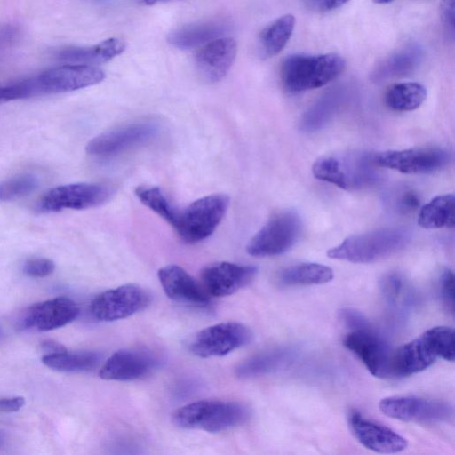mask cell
Masks as SVG:
<instances>
[{"label":"cell","mask_w":455,"mask_h":455,"mask_svg":"<svg viewBox=\"0 0 455 455\" xmlns=\"http://www.w3.org/2000/svg\"><path fill=\"white\" fill-rule=\"evenodd\" d=\"M104 72L93 66L66 64L36 76L4 84L5 101L67 92L100 83Z\"/></svg>","instance_id":"obj_1"},{"label":"cell","mask_w":455,"mask_h":455,"mask_svg":"<svg viewBox=\"0 0 455 455\" xmlns=\"http://www.w3.org/2000/svg\"><path fill=\"white\" fill-rule=\"evenodd\" d=\"M411 239V230L406 228H382L349 236L327 255L352 263H372L402 251Z\"/></svg>","instance_id":"obj_2"},{"label":"cell","mask_w":455,"mask_h":455,"mask_svg":"<svg viewBox=\"0 0 455 455\" xmlns=\"http://www.w3.org/2000/svg\"><path fill=\"white\" fill-rule=\"evenodd\" d=\"M345 66L344 59L337 53H296L283 60L280 76L287 91L300 92L329 84L343 72Z\"/></svg>","instance_id":"obj_3"},{"label":"cell","mask_w":455,"mask_h":455,"mask_svg":"<svg viewBox=\"0 0 455 455\" xmlns=\"http://www.w3.org/2000/svg\"><path fill=\"white\" fill-rule=\"evenodd\" d=\"M250 415V409L239 402L200 400L180 407L172 419L182 428L218 433L243 424Z\"/></svg>","instance_id":"obj_4"},{"label":"cell","mask_w":455,"mask_h":455,"mask_svg":"<svg viewBox=\"0 0 455 455\" xmlns=\"http://www.w3.org/2000/svg\"><path fill=\"white\" fill-rule=\"evenodd\" d=\"M377 166L374 154L349 152L320 157L314 163L312 172L320 180L351 190L378 182L380 175Z\"/></svg>","instance_id":"obj_5"},{"label":"cell","mask_w":455,"mask_h":455,"mask_svg":"<svg viewBox=\"0 0 455 455\" xmlns=\"http://www.w3.org/2000/svg\"><path fill=\"white\" fill-rule=\"evenodd\" d=\"M228 204L229 197L223 194L199 198L179 211L172 228L184 242H201L214 232L223 219Z\"/></svg>","instance_id":"obj_6"},{"label":"cell","mask_w":455,"mask_h":455,"mask_svg":"<svg viewBox=\"0 0 455 455\" xmlns=\"http://www.w3.org/2000/svg\"><path fill=\"white\" fill-rule=\"evenodd\" d=\"M302 229L299 216L284 211L272 216L249 241L246 251L253 257H271L289 251Z\"/></svg>","instance_id":"obj_7"},{"label":"cell","mask_w":455,"mask_h":455,"mask_svg":"<svg viewBox=\"0 0 455 455\" xmlns=\"http://www.w3.org/2000/svg\"><path fill=\"white\" fill-rule=\"evenodd\" d=\"M114 194V188L104 183H73L53 188L39 200L41 212H60L63 209L84 210L99 206Z\"/></svg>","instance_id":"obj_8"},{"label":"cell","mask_w":455,"mask_h":455,"mask_svg":"<svg viewBox=\"0 0 455 455\" xmlns=\"http://www.w3.org/2000/svg\"><path fill=\"white\" fill-rule=\"evenodd\" d=\"M379 407L386 416L407 422H448L454 414L453 406L447 402L414 395L386 397Z\"/></svg>","instance_id":"obj_9"},{"label":"cell","mask_w":455,"mask_h":455,"mask_svg":"<svg viewBox=\"0 0 455 455\" xmlns=\"http://www.w3.org/2000/svg\"><path fill=\"white\" fill-rule=\"evenodd\" d=\"M150 301L151 296L144 288L124 284L97 295L90 305V312L98 321L111 322L142 311Z\"/></svg>","instance_id":"obj_10"},{"label":"cell","mask_w":455,"mask_h":455,"mask_svg":"<svg viewBox=\"0 0 455 455\" xmlns=\"http://www.w3.org/2000/svg\"><path fill=\"white\" fill-rule=\"evenodd\" d=\"M251 339L252 332L246 325L225 322L198 331L190 342L189 350L203 358L222 356L249 344Z\"/></svg>","instance_id":"obj_11"},{"label":"cell","mask_w":455,"mask_h":455,"mask_svg":"<svg viewBox=\"0 0 455 455\" xmlns=\"http://www.w3.org/2000/svg\"><path fill=\"white\" fill-rule=\"evenodd\" d=\"M451 160V154L439 147H421L387 150L374 154L378 166L406 174H422L439 171Z\"/></svg>","instance_id":"obj_12"},{"label":"cell","mask_w":455,"mask_h":455,"mask_svg":"<svg viewBox=\"0 0 455 455\" xmlns=\"http://www.w3.org/2000/svg\"><path fill=\"white\" fill-rule=\"evenodd\" d=\"M343 345L362 361L373 376H391L393 351L372 326L350 331L344 337Z\"/></svg>","instance_id":"obj_13"},{"label":"cell","mask_w":455,"mask_h":455,"mask_svg":"<svg viewBox=\"0 0 455 455\" xmlns=\"http://www.w3.org/2000/svg\"><path fill=\"white\" fill-rule=\"evenodd\" d=\"M159 132V126L153 122H138L119 126L92 139L86 152L95 156H111L145 144Z\"/></svg>","instance_id":"obj_14"},{"label":"cell","mask_w":455,"mask_h":455,"mask_svg":"<svg viewBox=\"0 0 455 455\" xmlns=\"http://www.w3.org/2000/svg\"><path fill=\"white\" fill-rule=\"evenodd\" d=\"M79 315L77 304L68 297H57L26 308L17 321L21 331H48L74 321Z\"/></svg>","instance_id":"obj_15"},{"label":"cell","mask_w":455,"mask_h":455,"mask_svg":"<svg viewBox=\"0 0 455 455\" xmlns=\"http://www.w3.org/2000/svg\"><path fill=\"white\" fill-rule=\"evenodd\" d=\"M256 274L257 267L254 266L215 262L202 269L201 284L209 296L225 297L249 284Z\"/></svg>","instance_id":"obj_16"},{"label":"cell","mask_w":455,"mask_h":455,"mask_svg":"<svg viewBox=\"0 0 455 455\" xmlns=\"http://www.w3.org/2000/svg\"><path fill=\"white\" fill-rule=\"evenodd\" d=\"M348 424L355 439L365 448L379 453H398L407 448V440L393 429L365 418L354 410Z\"/></svg>","instance_id":"obj_17"},{"label":"cell","mask_w":455,"mask_h":455,"mask_svg":"<svg viewBox=\"0 0 455 455\" xmlns=\"http://www.w3.org/2000/svg\"><path fill=\"white\" fill-rule=\"evenodd\" d=\"M440 358L437 348L427 332L393 351L391 375L407 377L427 370Z\"/></svg>","instance_id":"obj_18"},{"label":"cell","mask_w":455,"mask_h":455,"mask_svg":"<svg viewBox=\"0 0 455 455\" xmlns=\"http://www.w3.org/2000/svg\"><path fill=\"white\" fill-rule=\"evenodd\" d=\"M236 52L237 45L233 38H216L201 46L196 52V70L205 81L216 83L228 74L235 60Z\"/></svg>","instance_id":"obj_19"},{"label":"cell","mask_w":455,"mask_h":455,"mask_svg":"<svg viewBox=\"0 0 455 455\" xmlns=\"http://www.w3.org/2000/svg\"><path fill=\"white\" fill-rule=\"evenodd\" d=\"M156 363V357L148 351L120 349L107 359L99 375L106 380H134L148 374Z\"/></svg>","instance_id":"obj_20"},{"label":"cell","mask_w":455,"mask_h":455,"mask_svg":"<svg viewBox=\"0 0 455 455\" xmlns=\"http://www.w3.org/2000/svg\"><path fill=\"white\" fill-rule=\"evenodd\" d=\"M158 278L165 294L173 300L196 307H206L211 302L203 285L177 265L160 268Z\"/></svg>","instance_id":"obj_21"},{"label":"cell","mask_w":455,"mask_h":455,"mask_svg":"<svg viewBox=\"0 0 455 455\" xmlns=\"http://www.w3.org/2000/svg\"><path fill=\"white\" fill-rule=\"evenodd\" d=\"M224 20L215 19L181 26L168 35V42L180 50L194 49L221 36L228 31Z\"/></svg>","instance_id":"obj_22"},{"label":"cell","mask_w":455,"mask_h":455,"mask_svg":"<svg viewBox=\"0 0 455 455\" xmlns=\"http://www.w3.org/2000/svg\"><path fill=\"white\" fill-rule=\"evenodd\" d=\"M125 49L124 42L117 37L106 39L90 46H69L59 50L56 58L73 65L93 66L108 62Z\"/></svg>","instance_id":"obj_23"},{"label":"cell","mask_w":455,"mask_h":455,"mask_svg":"<svg viewBox=\"0 0 455 455\" xmlns=\"http://www.w3.org/2000/svg\"><path fill=\"white\" fill-rule=\"evenodd\" d=\"M423 58L422 49L415 44L405 46L381 60L373 69L371 78L380 83L412 73Z\"/></svg>","instance_id":"obj_24"},{"label":"cell","mask_w":455,"mask_h":455,"mask_svg":"<svg viewBox=\"0 0 455 455\" xmlns=\"http://www.w3.org/2000/svg\"><path fill=\"white\" fill-rule=\"evenodd\" d=\"M296 357L291 347L272 348L255 355L239 365L237 375L251 378L276 371L289 366Z\"/></svg>","instance_id":"obj_25"},{"label":"cell","mask_w":455,"mask_h":455,"mask_svg":"<svg viewBox=\"0 0 455 455\" xmlns=\"http://www.w3.org/2000/svg\"><path fill=\"white\" fill-rule=\"evenodd\" d=\"M344 100L345 95L341 90L328 92L302 115L299 121L300 129L312 132L323 128L339 111Z\"/></svg>","instance_id":"obj_26"},{"label":"cell","mask_w":455,"mask_h":455,"mask_svg":"<svg viewBox=\"0 0 455 455\" xmlns=\"http://www.w3.org/2000/svg\"><path fill=\"white\" fill-rule=\"evenodd\" d=\"M295 23L293 15L285 14L266 26L259 36L261 55L265 58L277 55L292 36Z\"/></svg>","instance_id":"obj_27"},{"label":"cell","mask_w":455,"mask_h":455,"mask_svg":"<svg viewBox=\"0 0 455 455\" xmlns=\"http://www.w3.org/2000/svg\"><path fill=\"white\" fill-rule=\"evenodd\" d=\"M455 198L453 194L434 197L419 212L418 223L427 229L453 228L455 225Z\"/></svg>","instance_id":"obj_28"},{"label":"cell","mask_w":455,"mask_h":455,"mask_svg":"<svg viewBox=\"0 0 455 455\" xmlns=\"http://www.w3.org/2000/svg\"><path fill=\"white\" fill-rule=\"evenodd\" d=\"M333 271L328 266L304 262L290 266L279 274V283L285 286L323 284L331 281Z\"/></svg>","instance_id":"obj_29"},{"label":"cell","mask_w":455,"mask_h":455,"mask_svg":"<svg viewBox=\"0 0 455 455\" xmlns=\"http://www.w3.org/2000/svg\"><path fill=\"white\" fill-rule=\"evenodd\" d=\"M100 355L95 351H76L45 354L42 362L47 367L66 372H83L92 371L98 366Z\"/></svg>","instance_id":"obj_30"},{"label":"cell","mask_w":455,"mask_h":455,"mask_svg":"<svg viewBox=\"0 0 455 455\" xmlns=\"http://www.w3.org/2000/svg\"><path fill=\"white\" fill-rule=\"evenodd\" d=\"M427 90L423 84L417 82L396 83L390 85L384 95L387 108L395 111H411L424 102Z\"/></svg>","instance_id":"obj_31"},{"label":"cell","mask_w":455,"mask_h":455,"mask_svg":"<svg viewBox=\"0 0 455 455\" xmlns=\"http://www.w3.org/2000/svg\"><path fill=\"white\" fill-rule=\"evenodd\" d=\"M380 291L385 301L393 308L404 309L413 300L410 283L403 275L397 272H390L382 277Z\"/></svg>","instance_id":"obj_32"},{"label":"cell","mask_w":455,"mask_h":455,"mask_svg":"<svg viewBox=\"0 0 455 455\" xmlns=\"http://www.w3.org/2000/svg\"><path fill=\"white\" fill-rule=\"evenodd\" d=\"M139 200L151 209L172 227H173L179 210L168 200L164 193L157 187L140 186L135 189Z\"/></svg>","instance_id":"obj_33"},{"label":"cell","mask_w":455,"mask_h":455,"mask_svg":"<svg viewBox=\"0 0 455 455\" xmlns=\"http://www.w3.org/2000/svg\"><path fill=\"white\" fill-rule=\"evenodd\" d=\"M39 185V179L33 173L15 175L0 183V200H16L33 192Z\"/></svg>","instance_id":"obj_34"},{"label":"cell","mask_w":455,"mask_h":455,"mask_svg":"<svg viewBox=\"0 0 455 455\" xmlns=\"http://www.w3.org/2000/svg\"><path fill=\"white\" fill-rule=\"evenodd\" d=\"M427 331L438 350L439 357L453 362L455 358L454 330L448 326H435Z\"/></svg>","instance_id":"obj_35"},{"label":"cell","mask_w":455,"mask_h":455,"mask_svg":"<svg viewBox=\"0 0 455 455\" xmlns=\"http://www.w3.org/2000/svg\"><path fill=\"white\" fill-rule=\"evenodd\" d=\"M439 292L442 302L447 311L454 313V275L453 272L445 268L442 271L438 280Z\"/></svg>","instance_id":"obj_36"},{"label":"cell","mask_w":455,"mask_h":455,"mask_svg":"<svg viewBox=\"0 0 455 455\" xmlns=\"http://www.w3.org/2000/svg\"><path fill=\"white\" fill-rule=\"evenodd\" d=\"M54 269V262L45 258L29 259L23 265V273L30 277H45L50 275Z\"/></svg>","instance_id":"obj_37"},{"label":"cell","mask_w":455,"mask_h":455,"mask_svg":"<svg viewBox=\"0 0 455 455\" xmlns=\"http://www.w3.org/2000/svg\"><path fill=\"white\" fill-rule=\"evenodd\" d=\"M339 319L350 331L371 326L370 321L360 311L353 307H343L339 312Z\"/></svg>","instance_id":"obj_38"},{"label":"cell","mask_w":455,"mask_h":455,"mask_svg":"<svg viewBox=\"0 0 455 455\" xmlns=\"http://www.w3.org/2000/svg\"><path fill=\"white\" fill-rule=\"evenodd\" d=\"M420 199L412 189L402 190L394 200L395 209L402 212H411L419 206Z\"/></svg>","instance_id":"obj_39"},{"label":"cell","mask_w":455,"mask_h":455,"mask_svg":"<svg viewBox=\"0 0 455 455\" xmlns=\"http://www.w3.org/2000/svg\"><path fill=\"white\" fill-rule=\"evenodd\" d=\"M441 20L448 36L454 37V0H442Z\"/></svg>","instance_id":"obj_40"},{"label":"cell","mask_w":455,"mask_h":455,"mask_svg":"<svg viewBox=\"0 0 455 455\" xmlns=\"http://www.w3.org/2000/svg\"><path fill=\"white\" fill-rule=\"evenodd\" d=\"M304 4L315 12H328L338 9L350 0H302Z\"/></svg>","instance_id":"obj_41"},{"label":"cell","mask_w":455,"mask_h":455,"mask_svg":"<svg viewBox=\"0 0 455 455\" xmlns=\"http://www.w3.org/2000/svg\"><path fill=\"white\" fill-rule=\"evenodd\" d=\"M24 404L25 399L22 396L0 398V411L15 412L20 410Z\"/></svg>","instance_id":"obj_42"},{"label":"cell","mask_w":455,"mask_h":455,"mask_svg":"<svg viewBox=\"0 0 455 455\" xmlns=\"http://www.w3.org/2000/svg\"><path fill=\"white\" fill-rule=\"evenodd\" d=\"M18 36V30L10 26L0 28V46L7 45L15 41Z\"/></svg>","instance_id":"obj_43"},{"label":"cell","mask_w":455,"mask_h":455,"mask_svg":"<svg viewBox=\"0 0 455 455\" xmlns=\"http://www.w3.org/2000/svg\"><path fill=\"white\" fill-rule=\"evenodd\" d=\"M41 347L46 352V354L59 353L67 350L62 344L51 339L44 340L41 343Z\"/></svg>","instance_id":"obj_44"},{"label":"cell","mask_w":455,"mask_h":455,"mask_svg":"<svg viewBox=\"0 0 455 455\" xmlns=\"http://www.w3.org/2000/svg\"><path fill=\"white\" fill-rule=\"evenodd\" d=\"M140 1L143 2L147 5H154V4H156L159 3H164V2H168V1H172V0H140Z\"/></svg>","instance_id":"obj_45"},{"label":"cell","mask_w":455,"mask_h":455,"mask_svg":"<svg viewBox=\"0 0 455 455\" xmlns=\"http://www.w3.org/2000/svg\"><path fill=\"white\" fill-rule=\"evenodd\" d=\"M4 102V84H0V103Z\"/></svg>","instance_id":"obj_46"},{"label":"cell","mask_w":455,"mask_h":455,"mask_svg":"<svg viewBox=\"0 0 455 455\" xmlns=\"http://www.w3.org/2000/svg\"><path fill=\"white\" fill-rule=\"evenodd\" d=\"M375 4H388L394 0H372Z\"/></svg>","instance_id":"obj_47"},{"label":"cell","mask_w":455,"mask_h":455,"mask_svg":"<svg viewBox=\"0 0 455 455\" xmlns=\"http://www.w3.org/2000/svg\"><path fill=\"white\" fill-rule=\"evenodd\" d=\"M5 440V435H4V433L0 430V446L4 443Z\"/></svg>","instance_id":"obj_48"}]
</instances>
